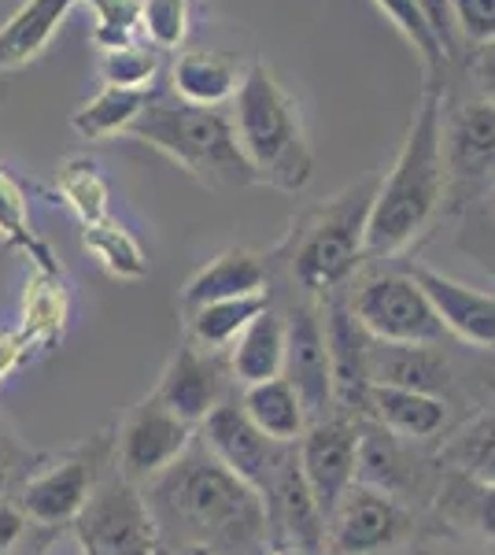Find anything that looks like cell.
Instances as JSON below:
<instances>
[{
	"mask_svg": "<svg viewBox=\"0 0 495 555\" xmlns=\"http://www.w3.org/2000/svg\"><path fill=\"white\" fill-rule=\"evenodd\" d=\"M152 512L182 544L204 552H237L259 544L266 530L263 492L222 467L207 444L152 478Z\"/></svg>",
	"mask_w": 495,
	"mask_h": 555,
	"instance_id": "obj_1",
	"label": "cell"
},
{
	"mask_svg": "<svg viewBox=\"0 0 495 555\" xmlns=\"http://www.w3.org/2000/svg\"><path fill=\"white\" fill-rule=\"evenodd\" d=\"M444 93L440 86H429L392 171L377 182L370 222H366V256H395L400 248H407L444 204Z\"/></svg>",
	"mask_w": 495,
	"mask_h": 555,
	"instance_id": "obj_2",
	"label": "cell"
},
{
	"mask_svg": "<svg viewBox=\"0 0 495 555\" xmlns=\"http://www.w3.org/2000/svg\"><path fill=\"white\" fill-rule=\"evenodd\" d=\"M233 133L259 182L296 193L311 182L314 152L300 122V107L266 64H251L233 93Z\"/></svg>",
	"mask_w": 495,
	"mask_h": 555,
	"instance_id": "obj_3",
	"label": "cell"
},
{
	"mask_svg": "<svg viewBox=\"0 0 495 555\" xmlns=\"http://www.w3.org/2000/svg\"><path fill=\"white\" fill-rule=\"evenodd\" d=\"M133 133L145 145L167 152L174 164L204 185H256L259 178L248 167L245 152L237 145L233 119L219 107L188 104L182 96L152 93L145 112L133 119Z\"/></svg>",
	"mask_w": 495,
	"mask_h": 555,
	"instance_id": "obj_4",
	"label": "cell"
},
{
	"mask_svg": "<svg viewBox=\"0 0 495 555\" xmlns=\"http://www.w3.org/2000/svg\"><path fill=\"white\" fill-rule=\"evenodd\" d=\"M377 196V178L333 196L303 222L292 248V278L308 293H337L366 256V222Z\"/></svg>",
	"mask_w": 495,
	"mask_h": 555,
	"instance_id": "obj_5",
	"label": "cell"
},
{
	"mask_svg": "<svg viewBox=\"0 0 495 555\" xmlns=\"http://www.w3.org/2000/svg\"><path fill=\"white\" fill-rule=\"evenodd\" d=\"M351 311L374 341L437 345L447 334L433 304L411 274H377L359 285Z\"/></svg>",
	"mask_w": 495,
	"mask_h": 555,
	"instance_id": "obj_6",
	"label": "cell"
},
{
	"mask_svg": "<svg viewBox=\"0 0 495 555\" xmlns=\"http://www.w3.org/2000/svg\"><path fill=\"white\" fill-rule=\"evenodd\" d=\"M82 548L101 555H152V515L130 481L112 478L93 489L86 512L78 515Z\"/></svg>",
	"mask_w": 495,
	"mask_h": 555,
	"instance_id": "obj_7",
	"label": "cell"
},
{
	"mask_svg": "<svg viewBox=\"0 0 495 555\" xmlns=\"http://www.w3.org/2000/svg\"><path fill=\"white\" fill-rule=\"evenodd\" d=\"M296 460H300L303 481H308L314 504H318L329 526L344 492L355 486L359 426H351L348 418H326V423L308 426V434L300 437V449H296Z\"/></svg>",
	"mask_w": 495,
	"mask_h": 555,
	"instance_id": "obj_8",
	"label": "cell"
},
{
	"mask_svg": "<svg viewBox=\"0 0 495 555\" xmlns=\"http://www.w3.org/2000/svg\"><path fill=\"white\" fill-rule=\"evenodd\" d=\"M193 444V426L182 423L178 415L148 397L145 404L133 408L119 434V474L126 481H152L178 460Z\"/></svg>",
	"mask_w": 495,
	"mask_h": 555,
	"instance_id": "obj_9",
	"label": "cell"
},
{
	"mask_svg": "<svg viewBox=\"0 0 495 555\" xmlns=\"http://www.w3.org/2000/svg\"><path fill=\"white\" fill-rule=\"evenodd\" d=\"M407 533V512L389 492L351 486L329 518V544L337 555H377Z\"/></svg>",
	"mask_w": 495,
	"mask_h": 555,
	"instance_id": "obj_10",
	"label": "cell"
},
{
	"mask_svg": "<svg viewBox=\"0 0 495 555\" xmlns=\"http://www.w3.org/2000/svg\"><path fill=\"white\" fill-rule=\"evenodd\" d=\"M444 167L447 182L473 190L495 175V104L458 101L444 112Z\"/></svg>",
	"mask_w": 495,
	"mask_h": 555,
	"instance_id": "obj_11",
	"label": "cell"
},
{
	"mask_svg": "<svg viewBox=\"0 0 495 555\" xmlns=\"http://www.w3.org/2000/svg\"><path fill=\"white\" fill-rule=\"evenodd\" d=\"M200 426H204V444L211 449L214 460L266 496L270 478H274V463H277L274 441H266V437L259 434L256 423L245 415V408L222 400Z\"/></svg>",
	"mask_w": 495,
	"mask_h": 555,
	"instance_id": "obj_12",
	"label": "cell"
},
{
	"mask_svg": "<svg viewBox=\"0 0 495 555\" xmlns=\"http://www.w3.org/2000/svg\"><path fill=\"white\" fill-rule=\"evenodd\" d=\"M326 352H329V382L333 404H340L348 415H363L366 397H370V371H366V352H370V334L355 319L351 304L333 297L326 304Z\"/></svg>",
	"mask_w": 495,
	"mask_h": 555,
	"instance_id": "obj_13",
	"label": "cell"
},
{
	"mask_svg": "<svg viewBox=\"0 0 495 555\" xmlns=\"http://www.w3.org/2000/svg\"><path fill=\"white\" fill-rule=\"evenodd\" d=\"M96 489V455L82 452L70 460L56 463L38 478H30L23 486L19 512L41 526V530H60L67 522H78V515L86 512L89 496Z\"/></svg>",
	"mask_w": 495,
	"mask_h": 555,
	"instance_id": "obj_14",
	"label": "cell"
},
{
	"mask_svg": "<svg viewBox=\"0 0 495 555\" xmlns=\"http://www.w3.org/2000/svg\"><path fill=\"white\" fill-rule=\"evenodd\" d=\"M152 397L164 404L170 415L182 423L196 426L222 404V371L214 356H207L200 345H185L167 363L164 378H159Z\"/></svg>",
	"mask_w": 495,
	"mask_h": 555,
	"instance_id": "obj_15",
	"label": "cell"
},
{
	"mask_svg": "<svg viewBox=\"0 0 495 555\" xmlns=\"http://www.w3.org/2000/svg\"><path fill=\"white\" fill-rule=\"evenodd\" d=\"M411 278L429 297V304H433L444 330H452L458 341L495 348V297L492 293L463 285L440 271H429V267H414Z\"/></svg>",
	"mask_w": 495,
	"mask_h": 555,
	"instance_id": "obj_16",
	"label": "cell"
},
{
	"mask_svg": "<svg viewBox=\"0 0 495 555\" xmlns=\"http://www.w3.org/2000/svg\"><path fill=\"white\" fill-rule=\"evenodd\" d=\"M285 378L296 385L308 415H322V408L333 404V382H329V352L322 322L311 308H296L285 319Z\"/></svg>",
	"mask_w": 495,
	"mask_h": 555,
	"instance_id": "obj_17",
	"label": "cell"
},
{
	"mask_svg": "<svg viewBox=\"0 0 495 555\" xmlns=\"http://www.w3.org/2000/svg\"><path fill=\"white\" fill-rule=\"evenodd\" d=\"M266 496L274 500V515L282 526L289 548L314 555L326 541V518H322L318 504H314L308 481H303L300 460L296 455H277L274 463V478H270Z\"/></svg>",
	"mask_w": 495,
	"mask_h": 555,
	"instance_id": "obj_18",
	"label": "cell"
},
{
	"mask_svg": "<svg viewBox=\"0 0 495 555\" xmlns=\"http://www.w3.org/2000/svg\"><path fill=\"white\" fill-rule=\"evenodd\" d=\"M366 371H370V385H392V389H414L437 397L452 382V366H447L444 352L433 345H392L374 341L366 352Z\"/></svg>",
	"mask_w": 495,
	"mask_h": 555,
	"instance_id": "obj_19",
	"label": "cell"
},
{
	"mask_svg": "<svg viewBox=\"0 0 495 555\" xmlns=\"http://www.w3.org/2000/svg\"><path fill=\"white\" fill-rule=\"evenodd\" d=\"M266 267L259 263V256H251L248 248H230V253L214 256L182 293L185 315H193L196 308L230 297H248V293H266Z\"/></svg>",
	"mask_w": 495,
	"mask_h": 555,
	"instance_id": "obj_20",
	"label": "cell"
},
{
	"mask_svg": "<svg viewBox=\"0 0 495 555\" xmlns=\"http://www.w3.org/2000/svg\"><path fill=\"white\" fill-rule=\"evenodd\" d=\"M366 411L377 418V426L389 434L411 437V441H426L437 437L447 426V408L440 397L414 389H392V385H370Z\"/></svg>",
	"mask_w": 495,
	"mask_h": 555,
	"instance_id": "obj_21",
	"label": "cell"
},
{
	"mask_svg": "<svg viewBox=\"0 0 495 555\" xmlns=\"http://www.w3.org/2000/svg\"><path fill=\"white\" fill-rule=\"evenodd\" d=\"M240 408L256 423L259 434L274 444H296L308 434V408H303L300 392H296V385L285 374L259 385H245Z\"/></svg>",
	"mask_w": 495,
	"mask_h": 555,
	"instance_id": "obj_22",
	"label": "cell"
},
{
	"mask_svg": "<svg viewBox=\"0 0 495 555\" xmlns=\"http://www.w3.org/2000/svg\"><path fill=\"white\" fill-rule=\"evenodd\" d=\"M75 4L78 0H26L19 12L0 26V70H15L41 56Z\"/></svg>",
	"mask_w": 495,
	"mask_h": 555,
	"instance_id": "obj_23",
	"label": "cell"
},
{
	"mask_svg": "<svg viewBox=\"0 0 495 555\" xmlns=\"http://www.w3.org/2000/svg\"><path fill=\"white\" fill-rule=\"evenodd\" d=\"M233 378L240 385L270 382L285 371V315L263 311L245 334L233 341Z\"/></svg>",
	"mask_w": 495,
	"mask_h": 555,
	"instance_id": "obj_24",
	"label": "cell"
},
{
	"mask_svg": "<svg viewBox=\"0 0 495 555\" xmlns=\"http://www.w3.org/2000/svg\"><path fill=\"white\" fill-rule=\"evenodd\" d=\"M174 96H182L188 104L200 107H219L222 101H230L240 86L237 64L219 52H185L174 64Z\"/></svg>",
	"mask_w": 495,
	"mask_h": 555,
	"instance_id": "obj_25",
	"label": "cell"
},
{
	"mask_svg": "<svg viewBox=\"0 0 495 555\" xmlns=\"http://www.w3.org/2000/svg\"><path fill=\"white\" fill-rule=\"evenodd\" d=\"M156 89H122V86H104L101 93L89 104L78 107L70 115V127H75L82 138L89 141H104L115 138V133L130 130L133 119L145 112V104L152 101Z\"/></svg>",
	"mask_w": 495,
	"mask_h": 555,
	"instance_id": "obj_26",
	"label": "cell"
},
{
	"mask_svg": "<svg viewBox=\"0 0 495 555\" xmlns=\"http://www.w3.org/2000/svg\"><path fill=\"white\" fill-rule=\"evenodd\" d=\"M270 308L266 293H248V297H230V300H214L204 304L188 315V326H193V337L200 348H226L237 341L240 334L256 322L263 311Z\"/></svg>",
	"mask_w": 495,
	"mask_h": 555,
	"instance_id": "obj_27",
	"label": "cell"
},
{
	"mask_svg": "<svg viewBox=\"0 0 495 555\" xmlns=\"http://www.w3.org/2000/svg\"><path fill=\"white\" fill-rule=\"evenodd\" d=\"M355 481L377 492H389V496H400V489L407 486V467H403V455L392 444L389 429H381V426L359 429Z\"/></svg>",
	"mask_w": 495,
	"mask_h": 555,
	"instance_id": "obj_28",
	"label": "cell"
},
{
	"mask_svg": "<svg viewBox=\"0 0 495 555\" xmlns=\"http://www.w3.org/2000/svg\"><path fill=\"white\" fill-rule=\"evenodd\" d=\"M86 248L93 253L115 278H141L148 271V256L141 241L122 227V222H96L86 227Z\"/></svg>",
	"mask_w": 495,
	"mask_h": 555,
	"instance_id": "obj_29",
	"label": "cell"
},
{
	"mask_svg": "<svg viewBox=\"0 0 495 555\" xmlns=\"http://www.w3.org/2000/svg\"><path fill=\"white\" fill-rule=\"evenodd\" d=\"M374 4L389 15V23L403 34V38H407L411 49L421 56L426 75H429V86H440V78H444V70H447L452 60L444 56V49H440V41L433 38L426 15L418 12V4H414V0H374Z\"/></svg>",
	"mask_w": 495,
	"mask_h": 555,
	"instance_id": "obj_30",
	"label": "cell"
},
{
	"mask_svg": "<svg viewBox=\"0 0 495 555\" xmlns=\"http://www.w3.org/2000/svg\"><path fill=\"white\" fill-rule=\"evenodd\" d=\"M447 460L455 463V470L463 478L495 489V415L481 418V423L466 429L452 449H447Z\"/></svg>",
	"mask_w": 495,
	"mask_h": 555,
	"instance_id": "obj_31",
	"label": "cell"
},
{
	"mask_svg": "<svg viewBox=\"0 0 495 555\" xmlns=\"http://www.w3.org/2000/svg\"><path fill=\"white\" fill-rule=\"evenodd\" d=\"M60 190L86 227H96V222L107 219V182L89 159H75V164L60 175Z\"/></svg>",
	"mask_w": 495,
	"mask_h": 555,
	"instance_id": "obj_32",
	"label": "cell"
},
{
	"mask_svg": "<svg viewBox=\"0 0 495 555\" xmlns=\"http://www.w3.org/2000/svg\"><path fill=\"white\" fill-rule=\"evenodd\" d=\"M96 15L93 41L104 52L133 44V34L141 30V0H89Z\"/></svg>",
	"mask_w": 495,
	"mask_h": 555,
	"instance_id": "obj_33",
	"label": "cell"
},
{
	"mask_svg": "<svg viewBox=\"0 0 495 555\" xmlns=\"http://www.w3.org/2000/svg\"><path fill=\"white\" fill-rule=\"evenodd\" d=\"M67 315V297H63V285H44L34 282L26 293V326H23V341H52L63 326Z\"/></svg>",
	"mask_w": 495,
	"mask_h": 555,
	"instance_id": "obj_34",
	"label": "cell"
},
{
	"mask_svg": "<svg viewBox=\"0 0 495 555\" xmlns=\"http://www.w3.org/2000/svg\"><path fill=\"white\" fill-rule=\"evenodd\" d=\"M141 30L156 49H178L188 30V0H141Z\"/></svg>",
	"mask_w": 495,
	"mask_h": 555,
	"instance_id": "obj_35",
	"label": "cell"
},
{
	"mask_svg": "<svg viewBox=\"0 0 495 555\" xmlns=\"http://www.w3.org/2000/svg\"><path fill=\"white\" fill-rule=\"evenodd\" d=\"M156 52L138 49V44H126V49H112L104 52L101 75L107 86H122V89H152V78H156Z\"/></svg>",
	"mask_w": 495,
	"mask_h": 555,
	"instance_id": "obj_36",
	"label": "cell"
},
{
	"mask_svg": "<svg viewBox=\"0 0 495 555\" xmlns=\"http://www.w3.org/2000/svg\"><path fill=\"white\" fill-rule=\"evenodd\" d=\"M447 500L463 504V512L477 526V533H484L495 544V489L477 486V481L458 474V478L452 481V489H447Z\"/></svg>",
	"mask_w": 495,
	"mask_h": 555,
	"instance_id": "obj_37",
	"label": "cell"
},
{
	"mask_svg": "<svg viewBox=\"0 0 495 555\" xmlns=\"http://www.w3.org/2000/svg\"><path fill=\"white\" fill-rule=\"evenodd\" d=\"M458 38L473 44L495 41V0H452Z\"/></svg>",
	"mask_w": 495,
	"mask_h": 555,
	"instance_id": "obj_38",
	"label": "cell"
},
{
	"mask_svg": "<svg viewBox=\"0 0 495 555\" xmlns=\"http://www.w3.org/2000/svg\"><path fill=\"white\" fill-rule=\"evenodd\" d=\"M414 4H418V12L426 15L429 30H433V38L440 41L444 56L458 60V52H463V38H458V23H455V4H452V0H414Z\"/></svg>",
	"mask_w": 495,
	"mask_h": 555,
	"instance_id": "obj_39",
	"label": "cell"
},
{
	"mask_svg": "<svg viewBox=\"0 0 495 555\" xmlns=\"http://www.w3.org/2000/svg\"><path fill=\"white\" fill-rule=\"evenodd\" d=\"M26 533V515L19 504H0V555H12Z\"/></svg>",
	"mask_w": 495,
	"mask_h": 555,
	"instance_id": "obj_40",
	"label": "cell"
},
{
	"mask_svg": "<svg viewBox=\"0 0 495 555\" xmlns=\"http://www.w3.org/2000/svg\"><path fill=\"white\" fill-rule=\"evenodd\" d=\"M470 70H473L477 86H481L484 101L495 104V41L477 44V52H473V60H470Z\"/></svg>",
	"mask_w": 495,
	"mask_h": 555,
	"instance_id": "obj_41",
	"label": "cell"
},
{
	"mask_svg": "<svg viewBox=\"0 0 495 555\" xmlns=\"http://www.w3.org/2000/svg\"><path fill=\"white\" fill-rule=\"evenodd\" d=\"M26 356V341L23 334H12V330H0V382L19 366V360Z\"/></svg>",
	"mask_w": 495,
	"mask_h": 555,
	"instance_id": "obj_42",
	"label": "cell"
},
{
	"mask_svg": "<svg viewBox=\"0 0 495 555\" xmlns=\"http://www.w3.org/2000/svg\"><path fill=\"white\" fill-rule=\"evenodd\" d=\"M19 211H23L19 193H15V185L0 175V227H19Z\"/></svg>",
	"mask_w": 495,
	"mask_h": 555,
	"instance_id": "obj_43",
	"label": "cell"
},
{
	"mask_svg": "<svg viewBox=\"0 0 495 555\" xmlns=\"http://www.w3.org/2000/svg\"><path fill=\"white\" fill-rule=\"evenodd\" d=\"M52 533H56V530H41L38 537H34L30 544H23V548H15L12 555H44V552H49V541H52Z\"/></svg>",
	"mask_w": 495,
	"mask_h": 555,
	"instance_id": "obj_44",
	"label": "cell"
},
{
	"mask_svg": "<svg viewBox=\"0 0 495 555\" xmlns=\"http://www.w3.org/2000/svg\"><path fill=\"white\" fill-rule=\"evenodd\" d=\"M8 478H12V470H8V460L0 455V492L8 489Z\"/></svg>",
	"mask_w": 495,
	"mask_h": 555,
	"instance_id": "obj_45",
	"label": "cell"
},
{
	"mask_svg": "<svg viewBox=\"0 0 495 555\" xmlns=\"http://www.w3.org/2000/svg\"><path fill=\"white\" fill-rule=\"evenodd\" d=\"M270 555H303V552H296V548H289V544H285V548H274Z\"/></svg>",
	"mask_w": 495,
	"mask_h": 555,
	"instance_id": "obj_46",
	"label": "cell"
},
{
	"mask_svg": "<svg viewBox=\"0 0 495 555\" xmlns=\"http://www.w3.org/2000/svg\"><path fill=\"white\" fill-rule=\"evenodd\" d=\"M418 555H455V552H440V548H426V552H418Z\"/></svg>",
	"mask_w": 495,
	"mask_h": 555,
	"instance_id": "obj_47",
	"label": "cell"
},
{
	"mask_svg": "<svg viewBox=\"0 0 495 555\" xmlns=\"http://www.w3.org/2000/svg\"><path fill=\"white\" fill-rule=\"evenodd\" d=\"M82 555H101V552H93V548H82Z\"/></svg>",
	"mask_w": 495,
	"mask_h": 555,
	"instance_id": "obj_48",
	"label": "cell"
}]
</instances>
